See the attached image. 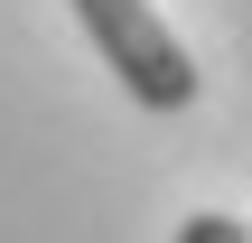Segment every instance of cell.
<instances>
[{
    "instance_id": "obj_2",
    "label": "cell",
    "mask_w": 252,
    "mask_h": 243,
    "mask_svg": "<svg viewBox=\"0 0 252 243\" xmlns=\"http://www.w3.org/2000/svg\"><path fill=\"white\" fill-rule=\"evenodd\" d=\"M178 243H252V225H234V215H187Z\"/></svg>"
},
{
    "instance_id": "obj_1",
    "label": "cell",
    "mask_w": 252,
    "mask_h": 243,
    "mask_svg": "<svg viewBox=\"0 0 252 243\" xmlns=\"http://www.w3.org/2000/svg\"><path fill=\"white\" fill-rule=\"evenodd\" d=\"M65 9H75V28L94 37V56L122 75L131 103H150V112H187V103H196V66H187V47L159 28L150 0H65Z\"/></svg>"
}]
</instances>
